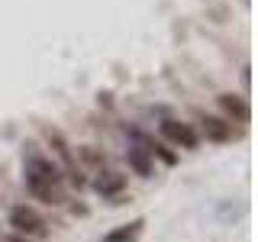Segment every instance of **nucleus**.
Instances as JSON below:
<instances>
[{
	"mask_svg": "<svg viewBox=\"0 0 258 242\" xmlns=\"http://www.w3.org/2000/svg\"><path fill=\"white\" fill-rule=\"evenodd\" d=\"M45 136H48V142H52V149H55V155H58V161H61V168L68 171V177H71V184H84L81 181V174L75 171V158H71V149H68V142H64V136L58 133V129H45Z\"/></svg>",
	"mask_w": 258,
	"mask_h": 242,
	"instance_id": "obj_4",
	"label": "nucleus"
},
{
	"mask_svg": "<svg viewBox=\"0 0 258 242\" xmlns=\"http://www.w3.org/2000/svg\"><path fill=\"white\" fill-rule=\"evenodd\" d=\"M161 136H165L168 142L181 145V149H197L200 145L197 129H194L190 123H181V119H165V123H161Z\"/></svg>",
	"mask_w": 258,
	"mask_h": 242,
	"instance_id": "obj_3",
	"label": "nucleus"
},
{
	"mask_svg": "<svg viewBox=\"0 0 258 242\" xmlns=\"http://www.w3.org/2000/svg\"><path fill=\"white\" fill-rule=\"evenodd\" d=\"M142 229H145V220L123 223V226H116V229H110L107 236H103V242H136L142 236Z\"/></svg>",
	"mask_w": 258,
	"mask_h": 242,
	"instance_id": "obj_9",
	"label": "nucleus"
},
{
	"mask_svg": "<svg viewBox=\"0 0 258 242\" xmlns=\"http://www.w3.org/2000/svg\"><path fill=\"white\" fill-rule=\"evenodd\" d=\"M126 158H129V168H133L139 177H152V174H155V161H152V152L145 149V145H129Z\"/></svg>",
	"mask_w": 258,
	"mask_h": 242,
	"instance_id": "obj_5",
	"label": "nucleus"
},
{
	"mask_svg": "<svg viewBox=\"0 0 258 242\" xmlns=\"http://www.w3.org/2000/svg\"><path fill=\"white\" fill-rule=\"evenodd\" d=\"M10 226L16 229V236H32L36 242H42L45 239V232H48V226H45V220L36 213L32 207H26V204H20V207H13L10 210Z\"/></svg>",
	"mask_w": 258,
	"mask_h": 242,
	"instance_id": "obj_2",
	"label": "nucleus"
},
{
	"mask_svg": "<svg viewBox=\"0 0 258 242\" xmlns=\"http://www.w3.org/2000/svg\"><path fill=\"white\" fill-rule=\"evenodd\" d=\"M220 107L232 123H248V116H252V113H248V103L236 94H220Z\"/></svg>",
	"mask_w": 258,
	"mask_h": 242,
	"instance_id": "obj_7",
	"label": "nucleus"
},
{
	"mask_svg": "<svg viewBox=\"0 0 258 242\" xmlns=\"http://www.w3.org/2000/svg\"><path fill=\"white\" fill-rule=\"evenodd\" d=\"M7 242H32V239H26V236H10Z\"/></svg>",
	"mask_w": 258,
	"mask_h": 242,
	"instance_id": "obj_10",
	"label": "nucleus"
},
{
	"mask_svg": "<svg viewBox=\"0 0 258 242\" xmlns=\"http://www.w3.org/2000/svg\"><path fill=\"white\" fill-rule=\"evenodd\" d=\"M123 188H126V174L119 171H100V177L94 181V191L103 194V197H119Z\"/></svg>",
	"mask_w": 258,
	"mask_h": 242,
	"instance_id": "obj_6",
	"label": "nucleus"
},
{
	"mask_svg": "<svg viewBox=\"0 0 258 242\" xmlns=\"http://www.w3.org/2000/svg\"><path fill=\"white\" fill-rule=\"evenodd\" d=\"M204 123V136L210 142H229L232 139V123H226V119H220V116H204L200 119Z\"/></svg>",
	"mask_w": 258,
	"mask_h": 242,
	"instance_id": "obj_8",
	"label": "nucleus"
},
{
	"mask_svg": "<svg viewBox=\"0 0 258 242\" xmlns=\"http://www.w3.org/2000/svg\"><path fill=\"white\" fill-rule=\"evenodd\" d=\"M23 181H26V188L36 200H42L48 207L64 204L61 171L52 158L42 155V152H26V155H23Z\"/></svg>",
	"mask_w": 258,
	"mask_h": 242,
	"instance_id": "obj_1",
	"label": "nucleus"
}]
</instances>
